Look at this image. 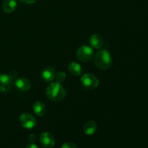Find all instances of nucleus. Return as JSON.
<instances>
[{"mask_svg":"<svg viewBox=\"0 0 148 148\" xmlns=\"http://www.w3.org/2000/svg\"><path fill=\"white\" fill-rule=\"evenodd\" d=\"M15 87L20 91L28 90L31 87V82L28 79L25 77L19 78L14 82Z\"/></svg>","mask_w":148,"mask_h":148,"instance_id":"nucleus-8","label":"nucleus"},{"mask_svg":"<svg viewBox=\"0 0 148 148\" xmlns=\"http://www.w3.org/2000/svg\"><path fill=\"white\" fill-rule=\"evenodd\" d=\"M66 74H65V72L61 71V72H57V73L55 75L54 79H56V82L61 83V82H64L65 79H66Z\"/></svg>","mask_w":148,"mask_h":148,"instance_id":"nucleus-15","label":"nucleus"},{"mask_svg":"<svg viewBox=\"0 0 148 148\" xmlns=\"http://www.w3.org/2000/svg\"><path fill=\"white\" fill-rule=\"evenodd\" d=\"M80 82L84 88L92 90L96 88L99 85L98 78L91 73H86L81 77Z\"/></svg>","mask_w":148,"mask_h":148,"instance_id":"nucleus-3","label":"nucleus"},{"mask_svg":"<svg viewBox=\"0 0 148 148\" xmlns=\"http://www.w3.org/2000/svg\"><path fill=\"white\" fill-rule=\"evenodd\" d=\"M10 76L13 79H15L17 76V72H16V71H12V72L10 73Z\"/></svg>","mask_w":148,"mask_h":148,"instance_id":"nucleus-18","label":"nucleus"},{"mask_svg":"<svg viewBox=\"0 0 148 148\" xmlns=\"http://www.w3.org/2000/svg\"><path fill=\"white\" fill-rule=\"evenodd\" d=\"M13 79L10 75L0 74V92H4L10 90L12 85Z\"/></svg>","mask_w":148,"mask_h":148,"instance_id":"nucleus-6","label":"nucleus"},{"mask_svg":"<svg viewBox=\"0 0 148 148\" xmlns=\"http://www.w3.org/2000/svg\"><path fill=\"white\" fill-rule=\"evenodd\" d=\"M33 111L36 115L42 116L46 114V106L41 102H36L33 105Z\"/></svg>","mask_w":148,"mask_h":148,"instance_id":"nucleus-14","label":"nucleus"},{"mask_svg":"<svg viewBox=\"0 0 148 148\" xmlns=\"http://www.w3.org/2000/svg\"><path fill=\"white\" fill-rule=\"evenodd\" d=\"M17 7V2L15 0H5L3 2L2 9L5 12H12Z\"/></svg>","mask_w":148,"mask_h":148,"instance_id":"nucleus-13","label":"nucleus"},{"mask_svg":"<svg viewBox=\"0 0 148 148\" xmlns=\"http://www.w3.org/2000/svg\"><path fill=\"white\" fill-rule=\"evenodd\" d=\"M97 130V124L94 121L90 120L83 126V132L86 135H92Z\"/></svg>","mask_w":148,"mask_h":148,"instance_id":"nucleus-10","label":"nucleus"},{"mask_svg":"<svg viewBox=\"0 0 148 148\" xmlns=\"http://www.w3.org/2000/svg\"><path fill=\"white\" fill-rule=\"evenodd\" d=\"M19 1L25 4H33V3H36L38 0H19Z\"/></svg>","mask_w":148,"mask_h":148,"instance_id":"nucleus-17","label":"nucleus"},{"mask_svg":"<svg viewBox=\"0 0 148 148\" xmlns=\"http://www.w3.org/2000/svg\"><path fill=\"white\" fill-rule=\"evenodd\" d=\"M29 139H30L31 143H34V141L36 140V136L35 135V134H32L30 136V137H29Z\"/></svg>","mask_w":148,"mask_h":148,"instance_id":"nucleus-19","label":"nucleus"},{"mask_svg":"<svg viewBox=\"0 0 148 148\" xmlns=\"http://www.w3.org/2000/svg\"><path fill=\"white\" fill-rule=\"evenodd\" d=\"M68 70H69V73L72 74L74 76H79L82 73L81 65L77 62H71L68 65Z\"/></svg>","mask_w":148,"mask_h":148,"instance_id":"nucleus-12","label":"nucleus"},{"mask_svg":"<svg viewBox=\"0 0 148 148\" xmlns=\"http://www.w3.org/2000/svg\"><path fill=\"white\" fill-rule=\"evenodd\" d=\"M62 148H77V147L72 143H65L62 145Z\"/></svg>","mask_w":148,"mask_h":148,"instance_id":"nucleus-16","label":"nucleus"},{"mask_svg":"<svg viewBox=\"0 0 148 148\" xmlns=\"http://www.w3.org/2000/svg\"><path fill=\"white\" fill-rule=\"evenodd\" d=\"M89 43L90 47L95 49H100L103 44V38L98 34H93L90 36L89 40Z\"/></svg>","mask_w":148,"mask_h":148,"instance_id":"nucleus-9","label":"nucleus"},{"mask_svg":"<svg viewBox=\"0 0 148 148\" xmlns=\"http://www.w3.org/2000/svg\"><path fill=\"white\" fill-rule=\"evenodd\" d=\"M39 140L43 148H53L55 145L54 137L49 132L42 133Z\"/></svg>","mask_w":148,"mask_h":148,"instance_id":"nucleus-7","label":"nucleus"},{"mask_svg":"<svg viewBox=\"0 0 148 148\" xmlns=\"http://www.w3.org/2000/svg\"><path fill=\"white\" fill-rule=\"evenodd\" d=\"M93 56V50L88 46H82L77 51V57L82 62H88Z\"/></svg>","mask_w":148,"mask_h":148,"instance_id":"nucleus-4","label":"nucleus"},{"mask_svg":"<svg viewBox=\"0 0 148 148\" xmlns=\"http://www.w3.org/2000/svg\"><path fill=\"white\" fill-rule=\"evenodd\" d=\"M48 98L53 101H60L66 97V91L61 83L58 82H51L48 85L46 90Z\"/></svg>","mask_w":148,"mask_h":148,"instance_id":"nucleus-1","label":"nucleus"},{"mask_svg":"<svg viewBox=\"0 0 148 148\" xmlns=\"http://www.w3.org/2000/svg\"><path fill=\"white\" fill-rule=\"evenodd\" d=\"M55 71L52 67H46V69H43L42 72V78L46 82H51L53 79H54L55 77Z\"/></svg>","mask_w":148,"mask_h":148,"instance_id":"nucleus-11","label":"nucleus"},{"mask_svg":"<svg viewBox=\"0 0 148 148\" xmlns=\"http://www.w3.org/2000/svg\"><path fill=\"white\" fill-rule=\"evenodd\" d=\"M20 121L23 127L25 129H33L36 125V121L34 117L30 114L24 113L20 116Z\"/></svg>","mask_w":148,"mask_h":148,"instance_id":"nucleus-5","label":"nucleus"},{"mask_svg":"<svg viewBox=\"0 0 148 148\" xmlns=\"http://www.w3.org/2000/svg\"><path fill=\"white\" fill-rule=\"evenodd\" d=\"M25 148H38V147L36 144H34V143H30V144L27 145L25 147Z\"/></svg>","mask_w":148,"mask_h":148,"instance_id":"nucleus-20","label":"nucleus"},{"mask_svg":"<svg viewBox=\"0 0 148 148\" xmlns=\"http://www.w3.org/2000/svg\"><path fill=\"white\" fill-rule=\"evenodd\" d=\"M94 63L98 69L106 70L111 67L112 64V57L109 52L106 49L100 50L95 54Z\"/></svg>","mask_w":148,"mask_h":148,"instance_id":"nucleus-2","label":"nucleus"}]
</instances>
